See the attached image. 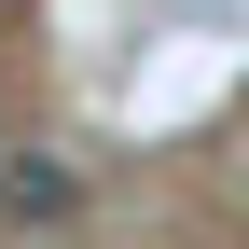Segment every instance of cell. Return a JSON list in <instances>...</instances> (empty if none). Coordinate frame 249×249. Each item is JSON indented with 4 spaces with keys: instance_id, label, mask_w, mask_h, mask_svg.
Wrapping results in <instances>:
<instances>
[{
    "instance_id": "6da1fadb",
    "label": "cell",
    "mask_w": 249,
    "mask_h": 249,
    "mask_svg": "<svg viewBox=\"0 0 249 249\" xmlns=\"http://www.w3.org/2000/svg\"><path fill=\"white\" fill-rule=\"evenodd\" d=\"M70 208H83V166H70V152H0V222H70Z\"/></svg>"
},
{
    "instance_id": "7a4b0ae2",
    "label": "cell",
    "mask_w": 249,
    "mask_h": 249,
    "mask_svg": "<svg viewBox=\"0 0 249 249\" xmlns=\"http://www.w3.org/2000/svg\"><path fill=\"white\" fill-rule=\"evenodd\" d=\"M0 152H14V124H0Z\"/></svg>"
}]
</instances>
